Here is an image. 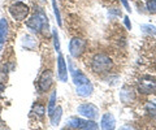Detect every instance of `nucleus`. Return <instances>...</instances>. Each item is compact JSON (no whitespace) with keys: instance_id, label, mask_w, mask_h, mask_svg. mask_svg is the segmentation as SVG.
Returning a JSON list of instances; mask_svg holds the SVG:
<instances>
[{"instance_id":"1a4fd4ad","label":"nucleus","mask_w":156,"mask_h":130,"mask_svg":"<svg viewBox=\"0 0 156 130\" xmlns=\"http://www.w3.org/2000/svg\"><path fill=\"white\" fill-rule=\"evenodd\" d=\"M53 83V73L51 70H44L39 78V82H38V86H39V90L41 91H47L48 89L52 86Z\"/></svg>"},{"instance_id":"f257e3e1","label":"nucleus","mask_w":156,"mask_h":130,"mask_svg":"<svg viewBox=\"0 0 156 130\" xmlns=\"http://www.w3.org/2000/svg\"><path fill=\"white\" fill-rule=\"evenodd\" d=\"M68 64H69V66H70V73H72L73 82H74V85H76L77 94L80 96H90L92 94V91H94L92 83L90 82L89 78H87L81 70L73 68L72 61H69Z\"/></svg>"},{"instance_id":"9d476101","label":"nucleus","mask_w":156,"mask_h":130,"mask_svg":"<svg viewBox=\"0 0 156 130\" xmlns=\"http://www.w3.org/2000/svg\"><path fill=\"white\" fill-rule=\"evenodd\" d=\"M57 68H58V78H60V81L66 82L68 81V66H66V62H65L62 55H58Z\"/></svg>"},{"instance_id":"2eb2a0df","label":"nucleus","mask_w":156,"mask_h":130,"mask_svg":"<svg viewBox=\"0 0 156 130\" xmlns=\"http://www.w3.org/2000/svg\"><path fill=\"white\" fill-rule=\"evenodd\" d=\"M55 103H56V91L53 90L52 93H51V96H50V103H48V107H47V112H48V114H52V112H53V109H55L56 107H55Z\"/></svg>"},{"instance_id":"ddd939ff","label":"nucleus","mask_w":156,"mask_h":130,"mask_svg":"<svg viewBox=\"0 0 156 130\" xmlns=\"http://www.w3.org/2000/svg\"><path fill=\"white\" fill-rule=\"evenodd\" d=\"M120 96H121V99H122V102H125V103L133 102V100L135 99V94H134V91L131 90V89H129V87H124L122 90H121Z\"/></svg>"},{"instance_id":"f8f14e48","label":"nucleus","mask_w":156,"mask_h":130,"mask_svg":"<svg viewBox=\"0 0 156 130\" xmlns=\"http://www.w3.org/2000/svg\"><path fill=\"white\" fill-rule=\"evenodd\" d=\"M7 34H8V22L5 18H2L0 20V51L3 50V46L5 43Z\"/></svg>"},{"instance_id":"a211bd4d","label":"nucleus","mask_w":156,"mask_h":130,"mask_svg":"<svg viewBox=\"0 0 156 130\" xmlns=\"http://www.w3.org/2000/svg\"><path fill=\"white\" fill-rule=\"evenodd\" d=\"M147 11L152 14L156 13V0H150L147 3Z\"/></svg>"},{"instance_id":"f03ea898","label":"nucleus","mask_w":156,"mask_h":130,"mask_svg":"<svg viewBox=\"0 0 156 130\" xmlns=\"http://www.w3.org/2000/svg\"><path fill=\"white\" fill-rule=\"evenodd\" d=\"M112 65H113L112 59L105 54H96L91 60V69L99 74L108 72L112 68Z\"/></svg>"},{"instance_id":"7ed1b4c3","label":"nucleus","mask_w":156,"mask_h":130,"mask_svg":"<svg viewBox=\"0 0 156 130\" xmlns=\"http://www.w3.org/2000/svg\"><path fill=\"white\" fill-rule=\"evenodd\" d=\"M26 26L30 29V30L39 33L44 26L48 27V20L46 18L44 13L41 11L39 13H35L34 16H31L30 18H29V20L26 21Z\"/></svg>"},{"instance_id":"f3484780","label":"nucleus","mask_w":156,"mask_h":130,"mask_svg":"<svg viewBox=\"0 0 156 130\" xmlns=\"http://www.w3.org/2000/svg\"><path fill=\"white\" fill-rule=\"evenodd\" d=\"M52 5H53V12H55L57 23H58V26H61V17H60V12H58V9H57V5H56V0H52Z\"/></svg>"},{"instance_id":"6e6552de","label":"nucleus","mask_w":156,"mask_h":130,"mask_svg":"<svg viewBox=\"0 0 156 130\" xmlns=\"http://www.w3.org/2000/svg\"><path fill=\"white\" fill-rule=\"evenodd\" d=\"M77 111L80 114H82L83 117L90 118V120H95L98 117V114H99V111H98L96 105L91 104V103H85V104L78 105Z\"/></svg>"},{"instance_id":"6ab92c4d","label":"nucleus","mask_w":156,"mask_h":130,"mask_svg":"<svg viewBox=\"0 0 156 130\" xmlns=\"http://www.w3.org/2000/svg\"><path fill=\"white\" fill-rule=\"evenodd\" d=\"M34 112L38 113L39 116H44V107H43L42 104H37V105H34Z\"/></svg>"},{"instance_id":"412c9836","label":"nucleus","mask_w":156,"mask_h":130,"mask_svg":"<svg viewBox=\"0 0 156 130\" xmlns=\"http://www.w3.org/2000/svg\"><path fill=\"white\" fill-rule=\"evenodd\" d=\"M7 74L5 73H3V72H0V83H3V85H5V82H7Z\"/></svg>"},{"instance_id":"9b49d317","label":"nucleus","mask_w":156,"mask_h":130,"mask_svg":"<svg viewBox=\"0 0 156 130\" xmlns=\"http://www.w3.org/2000/svg\"><path fill=\"white\" fill-rule=\"evenodd\" d=\"M101 129L104 130H113L116 126V120L112 113H104L101 117V122H100Z\"/></svg>"},{"instance_id":"5701e85b","label":"nucleus","mask_w":156,"mask_h":130,"mask_svg":"<svg viewBox=\"0 0 156 130\" xmlns=\"http://www.w3.org/2000/svg\"><path fill=\"white\" fill-rule=\"evenodd\" d=\"M125 25H126V27H128V29H131V23L129 21V17H125Z\"/></svg>"},{"instance_id":"0eeeda50","label":"nucleus","mask_w":156,"mask_h":130,"mask_svg":"<svg viewBox=\"0 0 156 130\" xmlns=\"http://www.w3.org/2000/svg\"><path fill=\"white\" fill-rule=\"evenodd\" d=\"M86 48V40L82 38H73L69 43V51L73 57H80Z\"/></svg>"},{"instance_id":"4468645a","label":"nucleus","mask_w":156,"mask_h":130,"mask_svg":"<svg viewBox=\"0 0 156 130\" xmlns=\"http://www.w3.org/2000/svg\"><path fill=\"white\" fill-rule=\"evenodd\" d=\"M61 116H62V108L58 105L53 109V112L51 114V124L53 126H57L58 124H60V120H61Z\"/></svg>"},{"instance_id":"39448f33","label":"nucleus","mask_w":156,"mask_h":130,"mask_svg":"<svg viewBox=\"0 0 156 130\" xmlns=\"http://www.w3.org/2000/svg\"><path fill=\"white\" fill-rule=\"evenodd\" d=\"M66 126L69 128H78V129H98V124L92 120H83L80 117H72L66 122Z\"/></svg>"},{"instance_id":"423d86ee","label":"nucleus","mask_w":156,"mask_h":130,"mask_svg":"<svg viewBox=\"0 0 156 130\" xmlns=\"http://www.w3.org/2000/svg\"><path fill=\"white\" fill-rule=\"evenodd\" d=\"M139 93H142L144 95L152 94L156 90V81L152 77H142L139 79V86H138Z\"/></svg>"},{"instance_id":"dca6fc26","label":"nucleus","mask_w":156,"mask_h":130,"mask_svg":"<svg viewBox=\"0 0 156 130\" xmlns=\"http://www.w3.org/2000/svg\"><path fill=\"white\" fill-rule=\"evenodd\" d=\"M146 109L151 117H155L156 118V104L155 103H147L146 104Z\"/></svg>"},{"instance_id":"20e7f679","label":"nucleus","mask_w":156,"mask_h":130,"mask_svg":"<svg viewBox=\"0 0 156 130\" xmlns=\"http://www.w3.org/2000/svg\"><path fill=\"white\" fill-rule=\"evenodd\" d=\"M9 13L16 21H23L29 16V7L22 2H16L9 5Z\"/></svg>"},{"instance_id":"aec40b11","label":"nucleus","mask_w":156,"mask_h":130,"mask_svg":"<svg viewBox=\"0 0 156 130\" xmlns=\"http://www.w3.org/2000/svg\"><path fill=\"white\" fill-rule=\"evenodd\" d=\"M52 34H53V43H55V50L58 52V51H60V42H58L57 31H56V30H53V31H52Z\"/></svg>"},{"instance_id":"4be33fe9","label":"nucleus","mask_w":156,"mask_h":130,"mask_svg":"<svg viewBox=\"0 0 156 130\" xmlns=\"http://www.w3.org/2000/svg\"><path fill=\"white\" fill-rule=\"evenodd\" d=\"M121 2H122V5L125 7V9L128 12H131V9H130V7H129V3H128V0H121Z\"/></svg>"}]
</instances>
